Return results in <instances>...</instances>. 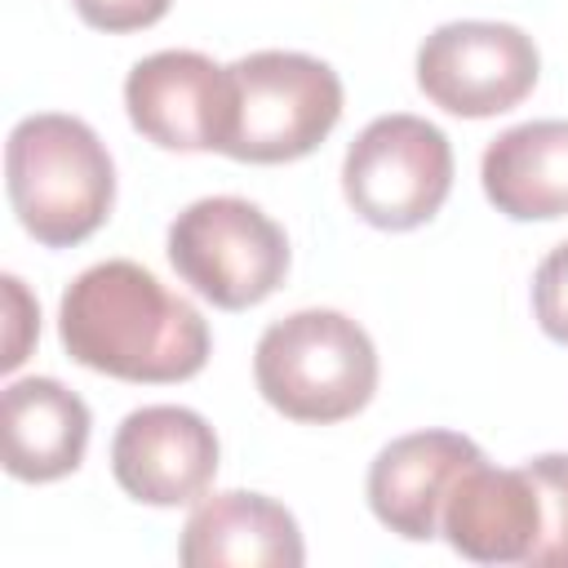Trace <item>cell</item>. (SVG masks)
Returning a JSON list of instances; mask_svg holds the SVG:
<instances>
[{"mask_svg": "<svg viewBox=\"0 0 568 568\" xmlns=\"http://www.w3.org/2000/svg\"><path fill=\"white\" fill-rule=\"evenodd\" d=\"M58 337L75 364L146 386L195 377L213 346L204 315L129 257H106L67 284Z\"/></svg>", "mask_w": 568, "mask_h": 568, "instance_id": "obj_1", "label": "cell"}, {"mask_svg": "<svg viewBox=\"0 0 568 568\" xmlns=\"http://www.w3.org/2000/svg\"><path fill=\"white\" fill-rule=\"evenodd\" d=\"M4 186L36 244L71 248L111 217L115 164L84 120L40 111L18 120L4 142Z\"/></svg>", "mask_w": 568, "mask_h": 568, "instance_id": "obj_2", "label": "cell"}, {"mask_svg": "<svg viewBox=\"0 0 568 568\" xmlns=\"http://www.w3.org/2000/svg\"><path fill=\"white\" fill-rule=\"evenodd\" d=\"M253 382L275 413L311 426H333L355 417L373 399L377 346L342 311H293L257 337Z\"/></svg>", "mask_w": 568, "mask_h": 568, "instance_id": "obj_3", "label": "cell"}, {"mask_svg": "<svg viewBox=\"0 0 568 568\" xmlns=\"http://www.w3.org/2000/svg\"><path fill=\"white\" fill-rule=\"evenodd\" d=\"M231 129L222 155L288 164L311 155L342 120V80L328 62L293 49H257L231 67Z\"/></svg>", "mask_w": 568, "mask_h": 568, "instance_id": "obj_4", "label": "cell"}, {"mask_svg": "<svg viewBox=\"0 0 568 568\" xmlns=\"http://www.w3.org/2000/svg\"><path fill=\"white\" fill-rule=\"evenodd\" d=\"M169 262L204 302L248 311L288 275V235L240 195L186 204L169 226Z\"/></svg>", "mask_w": 568, "mask_h": 568, "instance_id": "obj_5", "label": "cell"}, {"mask_svg": "<svg viewBox=\"0 0 568 568\" xmlns=\"http://www.w3.org/2000/svg\"><path fill=\"white\" fill-rule=\"evenodd\" d=\"M342 191L368 226L413 231L430 222L453 191V146L444 129L422 115H377L342 160Z\"/></svg>", "mask_w": 568, "mask_h": 568, "instance_id": "obj_6", "label": "cell"}, {"mask_svg": "<svg viewBox=\"0 0 568 568\" xmlns=\"http://www.w3.org/2000/svg\"><path fill=\"white\" fill-rule=\"evenodd\" d=\"M541 71L532 36L510 22H444L417 49V89L448 115L488 120L519 106Z\"/></svg>", "mask_w": 568, "mask_h": 568, "instance_id": "obj_7", "label": "cell"}, {"mask_svg": "<svg viewBox=\"0 0 568 568\" xmlns=\"http://www.w3.org/2000/svg\"><path fill=\"white\" fill-rule=\"evenodd\" d=\"M133 129L164 151H222L231 129V71L195 49H160L124 80Z\"/></svg>", "mask_w": 568, "mask_h": 568, "instance_id": "obj_8", "label": "cell"}, {"mask_svg": "<svg viewBox=\"0 0 568 568\" xmlns=\"http://www.w3.org/2000/svg\"><path fill=\"white\" fill-rule=\"evenodd\" d=\"M111 475L142 506H186L217 475V435L182 404L133 408L111 439Z\"/></svg>", "mask_w": 568, "mask_h": 568, "instance_id": "obj_9", "label": "cell"}, {"mask_svg": "<svg viewBox=\"0 0 568 568\" xmlns=\"http://www.w3.org/2000/svg\"><path fill=\"white\" fill-rule=\"evenodd\" d=\"M475 462H484L479 444L457 430H413L390 439L368 466V506L377 524L404 541L439 537V510Z\"/></svg>", "mask_w": 568, "mask_h": 568, "instance_id": "obj_10", "label": "cell"}, {"mask_svg": "<svg viewBox=\"0 0 568 568\" xmlns=\"http://www.w3.org/2000/svg\"><path fill=\"white\" fill-rule=\"evenodd\" d=\"M439 532L462 559L528 564L541 537V493L528 466L497 470L488 462H475L470 470H462L439 510Z\"/></svg>", "mask_w": 568, "mask_h": 568, "instance_id": "obj_11", "label": "cell"}, {"mask_svg": "<svg viewBox=\"0 0 568 568\" xmlns=\"http://www.w3.org/2000/svg\"><path fill=\"white\" fill-rule=\"evenodd\" d=\"M186 568H297L306 559L293 510L262 493L204 497L178 541Z\"/></svg>", "mask_w": 568, "mask_h": 568, "instance_id": "obj_12", "label": "cell"}, {"mask_svg": "<svg viewBox=\"0 0 568 568\" xmlns=\"http://www.w3.org/2000/svg\"><path fill=\"white\" fill-rule=\"evenodd\" d=\"M89 404L58 377H18L0 399L4 470L22 484H53L84 462Z\"/></svg>", "mask_w": 568, "mask_h": 568, "instance_id": "obj_13", "label": "cell"}, {"mask_svg": "<svg viewBox=\"0 0 568 568\" xmlns=\"http://www.w3.org/2000/svg\"><path fill=\"white\" fill-rule=\"evenodd\" d=\"M479 182L510 222L568 217V120H528L497 133L479 160Z\"/></svg>", "mask_w": 568, "mask_h": 568, "instance_id": "obj_14", "label": "cell"}, {"mask_svg": "<svg viewBox=\"0 0 568 568\" xmlns=\"http://www.w3.org/2000/svg\"><path fill=\"white\" fill-rule=\"evenodd\" d=\"M524 466L541 493V537L528 568H568V453H541Z\"/></svg>", "mask_w": 568, "mask_h": 568, "instance_id": "obj_15", "label": "cell"}, {"mask_svg": "<svg viewBox=\"0 0 568 568\" xmlns=\"http://www.w3.org/2000/svg\"><path fill=\"white\" fill-rule=\"evenodd\" d=\"M532 315L550 342L568 346V240L555 244L532 275Z\"/></svg>", "mask_w": 568, "mask_h": 568, "instance_id": "obj_16", "label": "cell"}, {"mask_svg": "<svg viewBox=\"0 0 568 568\" xmlns=\"http://www.w3.org/2000/svg\"><path fill=\"white\" fill-rule=\"evenodd\" d=\"M75 13L98 27V31H111V36H124V31H142V27H155L173 0H71Z\"/></svg>", "mask_w": 568, "mask_h": 568, "instance_id": "obj_17", "label": "cell"}, {"mask_svg": "<svg viewBox=\"0 0 568 568\" xmlns=\"http://www.w3.org/2000/svg\"><path fill=\"white\" fill-rule=\"evenodd\" d=\"M4 302H9V333H4V355H0V368H18L27 359V346L36 342L40 333V306L31 302V293L22 288L18 275H4Z\"/></svg>", "mask_w": 568, "mask_h": 568, "instance_id": "obj_18", "label": "cell"}]
</instances>
